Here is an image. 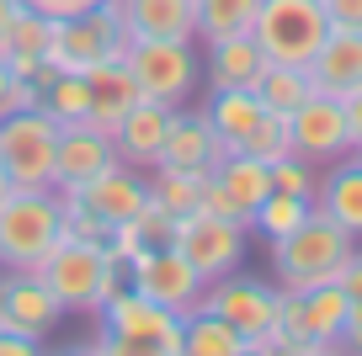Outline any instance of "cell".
Listing matches in <instances>:
<instances>
[{"instance_id":"37","label":"cell","mask_w":362,"mask_h":356,"mask_svg":"<svg viewBox=\"0 0 362 356\" xmlns=\"http://www.w3.org/2000/svg\"><path fill=\"white\" fill-rule=\"evenodd\" d=\"M37 351H43V340L16 335V330H0V356H37Z\"/></svg>"},{"instance_id":"23","label":"cell","mask_w":362,"mask_h":356,"mask_svg":"<svg viewBox=\"0 0 362 356\" xmlns=\"http://www.w3.org/2000/svg\"><path fill=\"white\" fill-rule=\"evenodd\" d=\"M86 85H90V123L102 128V134H112L117 117H123V112L139 101V80L128 75L123 59H112V64H96V69L86 75Z\"/></svg>"},{"instance_id":"42","label":"cell","mask_w":362,"mask_h":356,"mask_svg":"<svg viewBox=\"0 0 362 356\" xmlns=\"http://www.w3.org/2000/svg\"><path fill=\"white\" fill-rule=\"evenodd\" d=\"M6 197H11V181H6V170H0V202H6Z\"/></svg>"},{"instance_id":"40","label":"cell","mask_w":362,"mask_h":356,"mask_svg":"<svg viewBox=\"0 0 362 356\" xmlns=\"http://www.w3.org/2000/svg\"><path fill=\"white\" fill-rule=\"evenodd\" d=\"M33 11H48V16H69V11H86V6H102V0H22Z\"/></svg>"},{"instance_id":"15","label":"cell","mask_w":362,"mask_h":356,"mask_svg":"<svg viewBox=\"0 0 362 356\" xmlns=\"http://www.w3.org/2000/svg\"><path fill=\"white\" fill-rule=\"evenodd\" d=\"M170 112H176V107L139 96L134 107L117 117L112 144H117V160H123V165H134V170H149V165H155V160H160V144H165V134H170Z\"/></svg>"},{"instance_id":"27","label":"cell","mask_w":362,"mask_h":356,"mask_svg":"<svg viewBox=\"0 0 362 356\" xmlns=\"http://www.w3.org/2000/svg\"><path fill=\"white\" fill-rule=\"evenodd\" d=\"M149 202L155 208H165L170 218H181V213H192L197 197H203V181L208 170H176V165H149Z\"/></svg>"},{"instance_id":"20","label":"cell","mask_w":362,"mask_h":356,"mask_svg":"<svg viewBox=\"0 0 362 356\" xmlns=\"http://www.w3.org/2000/svg\"><path fill=\"white\" fill-rule=\"evenodd\" d=\"M218 138H214V128H208V117L203 112H170V134H165V144H160V160L155 165H176V170H214L218 165Z\"/></svg>"},{"instance_id":"24","label":"cell","mask_w":362,"mask_h":356,"mask_svg":"<svg viewBox=\"0 0 362 356\" xmlns=\"http://www.w3.org/2000/svg\"><path fill=\"white\" fill-rule=\"evenodd\" d=\"M181 356H250V340L214 309H192L181 319Z\"/></svg>"},{"instance_id":"2","label":"cell","mask_w":362,"mask_h":356,"mask_svg":"<svg viewBox=\"0 0 362 356\" xmlns=\"http://www.w3.org/2000/svg\"><path fill=\"white\" fill-rule=\"evenodd\" d=\"M37 277L54 287L64 314H102V303L128 282V266L107 250V239H59V250L37 266Z\"/></svg>"},{"instance_id":"32","label":"cell","mask_w":362,"mask_h":356,"mask_svg":"<svg viewBox=\"0 0 362 356\" xmlns=\"http://www.w3.org/2000/svg\"><path fill=\"white\" fill-rule=\"evenodd\" d=\"M48 43H54V16L48 11H33L22 6L6 32V54H33V59H48Z\"/></svg>"},{"instance_id":"21","label":"cell","mask_w":362,"mask_h":356,"mask_svg":"<svg viewBox=\"0 0 362 356\" xmlns=\"http://www.w3.org/2000/svg\"><path fill=\"white\" fill-rule=\"evenodd\" d=\"M261 96L250 85H229V90H208V107H203V117H208V128H214V138H218V155H235L240 149V138L250 134V128L261 123Z\"/></svg>"},{"instance_id":"7","label":"cell","mask_w":362,"mask_h":356,"mask_svg":"<svg viewBox=\"0 0 362 356\" xmlns=\"http://www.w3.org/2000/svg\"><path fill=\"white\" fill-rule=\"evenodd\" d=\"M123 64H128V75L139 80V96L165 101V107H181V101L197 90V80H203L197 48L176 43V37H128Z\"/></svg>"},{"instance_id":"16","label":"cell","mask_w":362,"mask_h":356,"mask_svg":"<svg viewBox=\"0 0 362 356\" xmlns=\"http://www.w3.org/2000/svg\"><path fill=\"white\" fill-rule=\"evenodd\" d=\"M309 80L325 96H351L362 90V27H330L320 54L309 59Z\"/></svg>"},{"instance_id":"22","label":"cell","mask_w":362,"mask_h":356,"mask_svg":"<svg viewBox=\"0 0 362 356\" xmlns=\"http://www.w3.org/2000/svg\"><path fill=\"white\" fill-rule=\"evenodd\" d=\"M267 69V54L250 32L240 37H218L208 43V59H203V75H208V90H229V85H250V80Z\"/></svg>"},{"instance_id":"31","label":"cell","mask_w":362,"mask_h":356,"mask_svg":"<svg viewBox=\"0 0 362 356\" xmlns=\"http://www.w3.org/2000/svg\"><path fill=\"white\" fill-rule=\"evenodd\" d=\"M235 155H256V160H267V165L288 160V155H293V128H288V117H283V112H261V123L240 138Z\"/></svg>"},{"instance_id":"38","label":"cell","mask_w":362,"mask_h":356,"mask_svg":"<svg viewBox=\"0 0 362 356\" xmlns=\"http://www.w3.org/2000/svg\"><path fill=\"white\" fill-rule=\"evenodd\" d=\"M341 107H346V138H351V149H362V90L341 96Z\"/></svg>"},{"instance_id":"4","label":"cell","mask_w":362,"mask_h":356,"mask_svg":"<svg viewBox=\"0 0 362 356\" xmlns=\"http://www.w3.org/2000/svg\"><path fill=\"white\" fill-rule=\"evenodd\" d=\"M351 250H357V239L315 208L293 234L272 239V277H277L283 292H304L315 282H336L341 266L351 261Z\"/></svg>"},{"instance_id":"41","label":"cell","mask_w":362,"mask_h":356,"mask_svg":"<svg viewBox=\"0 0 362 356\" xmlns=\"http://www.w3.org/2000/svg\"><path fill=\"white\" fill-rule=\"evenodd\" d=\"M16 11H22V0H0V54H6V32H11Z\"/></svg>"},{"instance_id":"10","label":"cell","mask_w":362,"mask_h":356,"mask_svg":"<svg viewBox=\"0 0 362 356\" xmlns=\"http://www.w3.org/2000/svg\"><path fill=\"white\" fill-rule=\"evenodd\" d=\"M197 309H214L218 319H229L240 335H245L250 345L261 340V335L277 330V314H283V287L277 282H261V277H218L203 287V303Z\"/></svg>"},{"instance_id":"29","label":"cell","mask_w":362,"mask_h":356,"mask_svg":"<svg viewBox=\"0 0 362 356\" xmlns=\"http://www.w3.org/2000/svg\"><path fill=\"white\" fill-rule=\"evenodd\" d=\"M261 0H197V37L218 43V37H240L256 27Z\"/></svg>"},{"instance_id":"30","label":"cell","mask_w":362,"mask_h":356,"mask_svg":"<svg viewBox=\"0 0 362 356\" xmlns=\"http://www.w3.org/2000/svg\"><path fill=\"white\" fill-rule=\"evenodd\" d=\"M43 112L59 117V123H90V85L86 75H59L43 85Z\"/></svg>"},{"instance_id":"13","label":"cell","mask_w":362,"mask_h":356,"mask_svg":"<svg viewBox=\"0 0 362 356\" xmlns=\"http://www.w3.org/2000/svg\"><path fill=\"white\" fill-rule=\"evenodd\" d=\"M117 165V144L112 134H102L96 123H64L59 128V155H54V191L59 197H75L80 186Z\"/></svg>"},{"instance_id":"17","label":"cell","mask_w":362,"mask_h":356,"mask_svg":"<svg viewBox=\"0 0 362 356\" xmlns=\"http://www.w3.org/2000/svg\"><path fill=\"white\" fill-rule=\"evenodd\" d=\"M315 208L362 245V160H357V149L325 165V176L315 186Z\"/></svg>"},{"instance_id":"8","label":"cell","mask_w":362,"mask_h":356,"mask_svg":"<svg viewBox=\"0 0 362 356\" xmlns=\"http://www.w3.org/2000/svg\"><path fill=\"white\" fill-rule=\"evenodd\" d=\"M59 117L43 107H22L0 117V170L11 186H54V155H59Z\"/></svg>"},{"instance_id":"6","label":"cell","mask_w":362,"mask_h":356,"mask_svg":"<svg viewBox=\"0 0 362 356\" xmlns=\"http://www.w3.org/2000/svg\"><path fill=\"white\" fill-rule=\"evenodd\" d=\"M325 32H330L325 0H261L256 27H250V37L272 64H304V69L320 54Z\"/></svg>"},{"instance_id":"28","label":"cell","mask_w":362,"mask_h":356,"mask_svg":"<svg viewBox=\"0 0 362 356\" xmlns=\"http://www.w3.org/2000/svg\"><path fill=\"white\" fill-rule=\"evenodd\" d=\"M309 213H315V202H309V197H293V191H277V186H272L267 197L256 202V213H250V234H261V239L272 245V239L293 234Z\"/></svg>"},{"instance_id":"33","label":"cell","mask_w":362,"mask_h":356,"mask_svg":"<svg viewBox=\"0 0 362 356\" xmlns=\"http://www.w3.org/2000/svg\"><path fill=\"white\" fill-rule=\"evenodd\" d=\"M272 186L277 191H293V197H309L315 202V165H309V160H298V155H288V160H277V165H272Z\"/></svg>"},{"instance_id":"9","label":"cell","mask_w":362,"mask_h":356,"mask_svg":"<svg viewBox=\"0 0 362 356\" xmlns=\"http://www.w3.org/2000/svg\"><path fill=\"white\" fill-rule=\"evenodd\" d=\"M245 239H250L245 223L218 218V213H203V208L181 213L176 234H170V245L192 261L203 282H218V277H229V271H240V261H245Z\"/></svg>"},{"instance_id":"18","label":"cell","mask_w":362,"mask_h":356,"mask_svg":"<svg viewBox=\"0 0 362 356\" xmlns=\"http://www.w3.org/2000/svg\"><path fill=\"white\" fill-rule=\"evenodd\" d=\"M75 202H86L96 218H107V223L117 229V223H128V218L149 202V181H144V170H134V165H123V160H117V165L102 170L90 186H80Z\"/></svg>"},{"instance_id":"26","label":"cell","mask_w":362,"mask_h":356,"mask_svg":"<svg viewBox=\"0 0 362 356\" xmlns=\"http://www.w3.org/2000/svg\"><path fill=\"white\" fill-rule=\"evenodd\" d=\"M214 181H218V186H224L245 213H256V202L272 191V165H267V160H256V155H224V160L214 165Z\"/></svg>"},{"instance_id":"35","label":"cell","mask_w":362,"mask_h":356,"mask_svg":"<svg viewBox=\"0 0 362 356\" xmlns=\"http://www.w3.org/2000/svg\"><path fill=\"white\" fill-rule=\"evenodd\" d=\"M330 27H362V0H325Z\"/></svg>"},{"instance_id":"3","label":"cell","mask_w":362,"mask_h":356,"mask_svg":"<svg viewBox=\"0 0 362 356\" xmlns=\"http://www.w3.org/2000/svg\"><path fill=\"white\" fill-rule=\"evenodd\" d=\"M64 239V197L54 186H11L0 202V271H37Z\"/></svg>"},{"instance_id":"39","label":"cell","mask_w":362,"mask_h":356,"mask_svg":"<svg viewBox=\"0 0 362 356\" xmlns=\"http://www.w3.org/2000/svg\"><path fill=\"white\" fill-rule=\"evenodd\" d=\"M341 287H346V298H362V245L357 250H351V261H346V266H341Z\"/></svg>"},{"instance_id":"43","label":"cell","mask_w":362,"mask_h":356,"mask_svg":"<svg viewBox=\"0 0 362 356\" xmlns=\"http://www.w3.org/2000/svg\"><path fill=\"white\" fill-rule=\"evenodd\" d=\"M357 160H362V149H357Z\"/></svg>"},{"instance_id":"5","label":"cell","mask_w":362,"mask_h":356,"mask_svg":"<svg viewBox=\"0 0 362 356\" xmlns=\"http://www.w3.org/2000/svg\"><path fill=\"white\" fill-rule=\"evenodd\" d=\"M128 48V27L117 0H102V6H86V11L54 16V43H48V64L59 75H90L96 64H112Z\"/></svg>"},{"instance_id":"1","label":"cell","mask_w":362,"mask_h":356,"mask_svg":"<svg viewBox=\"0 0 362 356\" xmlns=\"http://www.w3.org/2000/svg\"><path fill=\"white\" fill-rule=\"evenodd\" d=\"M96 319H102V335L86 351H102V356H181V319L187 314L144 298L128 282L102 303Z\"/></svg>"},{"instance_id":"36","label":"cell","mask_w":362,"mask_h":356,"mask_svg":"<svg viewBox=\"0 0 362 356\" xmlns=\"http://www.w3.org/2000/svg\"><path fill=\"white\" fill-rule=\"evenodd\" d=\"M341 351H357L362 356V298L346 303V335H341Z\"/></svg>"},{"instance_id":"19","label":"cell","mask_w":362,"mask_h":356,"mask_svg":"<svg viewBox=\"0 0 362 356\" xmlns=\"http://www.w3.org/2000/svg\"><path fill=\"white\" fill-rule=\"evenodd\" d=\"M128 37H176L197 43V0H117Z\"/></svg>"},{"instance_id":"14","label":"cell","mask_w":362,"mask_h":356,"mask_svg":"<svg viewBox=\"0 0 362 356\" xmlns=\"http://www.w3.org/2000/svg\"><path fill=\"white\" fill-rule=\"evenodd\" d=\"M0 319H6L0 330L48 340V330H59V319H64V303L37 271H6L0 277Z\"/></svg>"},{"instance_id":"25","label":"cell","mask_w":362,"mask_h":356,"mask_svg":"<svg viewBox=\"0 0 362 356\" xmlns=\"http://www.w3.org/2000/svg\"><path fill=\"white\" fill-rule=\"evenodd\" d=\"M250 90L261 96L267 112H283V117H288L293 107H304V96H315V80H309L304 64H272V59H267V69L250 80Z\"/></svg>"},{"instance_id":"12","label":"cell","mask_w":362,"mask_h":356,"mask_svg":"<svg viewBox=\"0 0 362 356\" xmlns=\"http://www.w3.org/2000/svg\"><path fill=\"white\" fill-rule=\"evenodd\" d=\"M288 128H293V155L309 160V165H330V160L351 155V138H346V107L325 90L304 96V107L288 112Z\"/></svg>"},{"instance_id":"34","label":"cell","mask_w":362,"mask_h":356,"mask_svg":"<svg viewBox=\"0 0 362 356\" xmlns=\"http://www.w3.org/2000/svg\"><path fill=\"white\" fill-rule=\"evenodd\" d=\"M22 107H43V85L16 80L11 69H6V59H0V117H6V112H22Z\"/></svg>"},{"instance_id":"11","label":"cell","mask_w":362,"mask_h":356,"mask_svg":"<svg viewBox=\"0 0 362 356\" xmlns=\"http://www.w3.org/2000/svg\"><path fill=\"white\" fill-rule=\"evenodd\" d=\"M128 287H139L144 298L165 303V309H176V314H192L197 303H203L208 282L197 277V266L181 256L176 245H149V250H139V256L128 261Z\"/></svg>"}]
</instances>
